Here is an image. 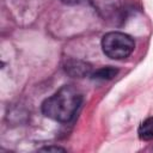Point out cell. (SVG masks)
<instances>
[{"label":"cell","instance_id":"obj_1","mask_svg":"<svg viewBox=\"0 0 153 153\" xmlns=\"http://www.w3.org/2000/svg\"><path fill=\"white\" fill-rule=\"evenodd\" d=\"M81 102L82 94L76 88L65 85L42 103V112L54 121L69 122L80 108Z\"/></svg>","mask_w":153,"mask_h":153},{"label":"cell","instance_id":"obj_2","mask_svg":"<svg viewBox=\"0 0 153 153\" xmlns=\"http://www.w3.org/2000/svg\"><path fill=\"white\" fill-rule=\"evenodd\" d=\"M135 48L134 39L123 32L111 31L103 36L102 49L103 53L114 60H121L128 57Z\"/></svg>","mask_w":153,"mask_h":153},{"label":"cell","instance_id":"obj_4","mask_svg":"<svg viewBox=\"0 0 153 153\" xmlns=\"http://www.w3.org/2000/svg\"><path fill=\"white\" fill-rule=\"evenodd\" d=\"M118 73V69L111 66L108 67H102L99 69H97L94 73L91 74V78L93 80H110L112 78H115Z\"/></svg>","mask_w":153,"mask_h":153},{"label":"cell","instance_id":"obj_6","mask_svg":"<svg viewBox=\"0 0 153 153\" xmlns=\"http://www.w3.org/2000/svg\"><path fill=\"white\" fill-rule=\"evenodd\" d=\"M39 151H55V152H57V151H61V152H65L66 149L65 148H62V147H53V146H50V147H43V148H41Z\"/></svg>","mask_w":153,"mask_h":153},{"label":"cell","instance_id":"obj_3","mask_svg":"<svg viewBox=\"0 0 153 153\" xmlns=\"http://www.w3.org/2000/svg\"><path fill=\"white\" fill-rule=\"evenodd\" d=\"M65 71H66L67 74H69L73 78H84V76L90 74L91 66L85 61L71 59V60L66 61Z\"/></svg>","mask_w":153,"mask_h":153},{"label":"cell","instance_id":"obj_7","mask_svg":"<svg viewBox=\"0 0 153 153\" xmlns=\"http://www.w3.org/2000/svg\"><path fill=\"white\" fill-rule=\"evenodd\" d=\"M60 1L65 5H76V4H80L82 0H60Z\"/></svg>","mask_w":153,"mask_h":153},{"label":"cell","instance_id":"obj_5","mask_svg":"<svg viewBox=\"0 0 153 153\" xmlns=\"http://www.w3.org/2000/svg\"><path fill=\"white\" fill-rule=\"evenodd\" d=\"M139 137L143 141H148L153 139V117L146 118L137 129Z\"/></svg>","mask_w":153,"mask_h":153}]
</instances>
